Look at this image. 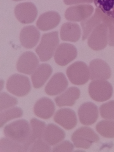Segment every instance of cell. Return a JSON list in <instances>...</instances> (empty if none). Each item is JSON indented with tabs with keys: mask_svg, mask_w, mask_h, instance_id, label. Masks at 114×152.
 <instances>
[{
	"mask_svg": "<svg viewBox=\"0 0 114 152\" xmlns=\"http://www.w3.org/2000/svg\"><path fill=\"white\" fill-rule=\"evenodd\" d=\"M77 55V50L73 45L63 43L57 48L54 55L56 62L61 66H65L75 59Z\"/></svg>",
	"mask_w": 114,
	"mask_h": 152,
	"instance_id": "obj_8",
	"label": "cell"
},
{
	"mask_svg": "<svg viewBox=\"0 0 114 152\" xmlns=\"http://www.w3.org/2000/svg\"><path fill=\"white\" fill-rule=\"evenodd\" d=\"M23 151V145L7 138L3 137L0 141V152Z\"/></svg>",
	"mask_w": 114,
	"mask_h": 152,
	"instance_id": "obj_25",
	"label": "cell"
},
{
	"mask_svg": "<svg viewBox=\"0 0 114 152\" xmlns=\"http://www.w3.org/2000/svg\"><path fill=\"white\" fill-rule=\"evenodd\" d=\"M108 38L105 28L100 26L95 28L89 36L88 40L89 46L95 50L104 49L107 45Z\"/></svg>",
	"mask_w": 114,
	"mask_h": 152,
	"instance_id": "obj_15",
	"label": "cell"
},
{
	"mask_svg": "<svg viewBox=\"0 0 114 152\" xmlns=\"http://www.w3.org/2000/svg\"><path fill=\"white\" fill-rule=\"evenodd\" d=\"M90 77L91 80H106L111 77V71L108 64L100 59H95L89 65Z\"/></svg>",
	"mask_w": 114,
	"mask_h": 152,
	"instance_id": "obj_10",
	"label": "cell"
},
{
	"mask_svg": "<svg viewBox=\"0 0 114 152\" xmlns=\"http://www.w3.org/2000/svg\"><path fill=\"white\" fill-rule=\"evenodd\" d=\"M68 81L65 75L61 72L55 74L46 84L45 88L46 94L50 96L59 94L68 86Z\"/></svg>",
	"mask_w": 114,
	"mask_h": 152,
	"instance_id": "obj_11",
	"label": "cell"
},
{
	"mask_svg": "<svg viewBox=\"0 0 114 152\" xmlns=\"http://www.w3.org/2000/svg\"><path fill=\"white\" fill-rule=\"evenodd\" d=\"M39 59L33 52L23 53L19 57L17 63V69L19 72L30 75L34 72L39 64Z\"/></svg>",
	"mask_w": 114,
	"mask_h": 152,
	"instance_id": "obj_9",
	"label": "cell"
},
{
	"mask_svg": "<svg viewBox=\"0 0 114 152\" xmlns=\"http://www.w3.org/2000/svg\"><path fill=\"white\" fill-rule=\"evenodd\" d=\"M60 19L59 14L57 12H46L39 16L37 21V26L41 31L49 30L56 27L59 23Z\"/></svg>",
	"mask_w": 114,
	"mask_h": 152,
	"instance_id": "obj_18",
	"label": "cell"
},
{
	"mask_svg": "<svg viewBox=\"0 0 114 152\" xmlns=\"http://www.w3.org/2000/svg\"><path fill=\"white\" fill-rule=\"evenodd\" d=\"M99 110L102 118L114 120V101L111 100L102 104L99 107Z\"/></svg>",
	"mask_w": 114,
	"mask_h": 152,
	"instance_id": "obj_28",
	"label": "cell"
},
{
	"mask_svg": "<svg viewBox=\"0 0 114 152\" xmlns=\"http://www.w3.org/2000/svg\"><path fill=\"white\" fill-rule=\"evenodd\" d=\"M55 110V106L53 102L47 97L39 99L35 104L34 107L35 115L44 119H48L51 117Z\"/></svg>",
	"mask_w": 114,
	"mask_h": 152,
	"instance_id": "obj_17",
	"label": "cell"
},
{
	"mask_svg": "<svg viewBox=\"0 0 114 152\" xmlns=\"http://www.w3.org/2000/svg\"><path fill=\"white\" fill-rule=\"evenodd\" d=\"M66 74L71 82L76 85L85 84L90 77L87 65L80 61H76L69 66L66 69Z\"/></svg>",
	"mask_w": 114,
	"mask_h": 152,
	"instance_id": "obj_4",
	"label": "cell"
},
{
	"mask_svg": "<svg viewBox=\"0 0 114 152\" xmlns=\"http://www.w3.org/2000/svg\"><path fill=\"white\" fill-rule=\"evenodd\" d=\"M88 92L92 99L97 102H102L111 97L113 88L111 84L107 81L95 80L90 83Z\"/></svg>",
	"mask_w": 114,
	"mask_h": 152,
	"instance_id": "obj_5",
	"label": "cell"
},
{
	"mask_svg": "<svg viewBox=\"0 0 114 152\" xmlns=\"http://www.w3.org/2000/svg\"><path fill=\"white\" fill-rule=\"evenodd\" d=\"M73 144L68 140H65L56 145L52 149L53 152H71L73 150Z\"/></svg>",
	"mask_w": 114,
	"mask_h": 152,
	"instance_id": "obj_30",
	"label": "cell"
},
{
	"mask_svg": "<svg viewBox=\"0 0 114 152\" xmlns=\"http://www.w3.org/2000/svg\"><path fill=\"white\" fill-rule=\"evenodd\" d=\"M3 131L7 138L23 145L28 139L31 129L28 121L22 119L7 125L4 127Z\"/></svg>",
	"mask_w": 114,
	"mask_h": 152,
	"instance_id": "obj_1",
	"label": "cell"
},
{
	"mask_svg": "<svg viewBox=\"0 0 114 152\" xmlns=\"http://www.w3.org/2000/svg\"><path fill=\"white\" fill-rule=\"evenodd\" d=\"M94 3L105 15L114 18V0H94Z\"/></svg>",
	"mask_w": 114,
	"mask_h": 152,
	"instance_id": "obj_26",
	"label": "cell"
},
{
	"mask_svg": "<svg viewBox=\"0 0 114 152\" xmlns=\"http://www.w3.org/2000/svg\"><path fill=\"white\" fill-rule=\"evenodd\" d=\"M80 30L77 25L66 23L61 27L60 36L63 41L76 42L80 39Z\"/></svg>",
	"mask_w": 114,
	"mask_h": 152,
	"instance_id": "obj_22",
	"label": "cell"
},
{
	"mask_svg": "<svg viewBox=\"0 0 114 152\" xmlns=\"http://www.w3.org/2000/svg\"><path fill=\"white\" fill-rule=\"evenodd\" d=\"M13 1H22L23 0H12Z\"/></svg>",
	"mask_w": 114,
	"mask_h": 152,
	"instance_id": "obj_31",
	"label": "cell"
},
{
	"mask_svg": "<svg viewBox=\"0 0 114 152\" xmlns=\"http://www.w3.org/2000/svg\"><path fill=\"white\" fill-rule=\"evenodd\" d=\"M52 71V68L49 64L44 63L40 65L31 76L34 87L36 88L41 87L49 78Z\"/></svg>",
	"mask_w": 114,
	"mask_h": 152,
	"instance_id": "obj_19",
	"label": "cell"
},
{
	"mask_svg": "<svg viewBox=\"0 0 114 152\" xmlns=\"http://www.w3.org/2000/svg\"><path fill=\"white\" fill-rule=\"evenodd\" d=\"M23 111L19 107H15L0 112V126L1 127L9 121L21 117L23 115Z\"/></svg>",
	"mask_w": 114,
	"mask_h": 152,
	"instance_id": "obj_24",
	"label": "cell"
},
{
	"mask_svg": "<svg viewBox=\"0 0 114 152\" xmlns=\"http://www.w3.org/2000/svg\"><path fill=\"white\" fill-rule=\"evenodd\" d=\"M17 99L5 92L0 94V111H3L18 104Z\"/></svg>",
	"mask_w": 114,
	"mask_h": 152,
	"instance_id": "obj_27",
	"label": "cell"
},
{
	"mask_svg": "<svg viewBox=\"0 0 114 152\" xmlns=\"http://www.w3.org/2000/svg\"><path fill=\"white\" fill-rule=\"evenodd\" d=\"M71 139L75 147L88 149L93 143L98 141L99 137L90 127H83L78 129L73 133Z\"/></svg>",
	"mask_w": 114,
	"mask_h": 152,
	"instance_id": "obj_6",
	"label": "cell"
},
{
	"mask_svg": "<svg viewBox=\"0 0 114 152\" xmlns=\"http://www.w3.org/2000/svg\"><path fill=\"white\" fill-rule=\"evenodd\" d=\"M56 123L64 129L70 130L74 128L77 123L75 113L68 108H62L58 110L54 116Z\"/></svg>",
	"mask_w": 114,
	"mask_h": 152,
	"instance_id": "obj_13",
	"label": "cell"
},
{
	"mask_svg": "<svg viewBox=\"0 0 114 152\" xmlns=\"http://www.w3.org/2000/svg\"><path fill=\"white\" fill-rule=\"evenodd\" d=\"M80 91L75 87L68 88L61 94L54 99L56 105L60 107L63 106H72L80 96Z\"/></svg>",
	"mask_w": 114,
	"mask_h": 152,
	"instance_id": "obj_21",
	"label": "cell"
},
{
	"mask_svg": "<svg viewBox=\"0 0 114 152\" xmlns=\"http://www.w3.org/2000/svg\"><path fill=\"white\" fill-rule=\"evenodd\" d=\"M65 137V132L62 129L53 124L50 123L45 128L43 138L49 145H54L62 141Z\"/></svg>",
	"mask_w": 114,
	"mask_h": 152,
	"instance_id": "obj_20",
	"label": "cell"
},
{
	"mask_svg": "<svg viewBox=\"0 0 114 152\" xmlns=\"http://www.w3.org/2000/svg\"><path fill=\"white\" fill-rule=\"evenodd\" d=\"M44 140L39 139L36 140L31 146L29 152H50V147Z\"/></svg>",
	"mask_w": 114,
	"mask_h": 152,
	"instance_id": "obj_29",
	"label": "cell"
},
{
	"mask_svg": "<svg viewBox=\"0 0 114 152\" xmlns=\"http://www.w3.org/2000/svg\"><path fill=\"white\" fill-rule=\"evenodd\" d=\"M78 115L80 121L82 124L86 125H91L94 123L98 118L97 107L92 102H85L79 107Z\"/></svg>",
	"mask_w": 114,
	"mask_h": 152,
	"instance_id": "obj_12",
	"label": "cell"
},
{
	"mask_svg": "<svg viewBox=\"0 0 114 152\" xmlns=\"http://www.w3.org/2000/svg\"><path fill=\"white\" fill-rule=\"evenodd\" d=\"M14 13L16 17L23 24L32 23L37 15L38 11L35 5L31 2L18 4L15 7Z\"/></svg>",
	"mask_w": 114,
	"mask_h": 152,
	"instance_id": "obj_7",
	"label": "cell"
},
{
	"mask_svg": "<svg viewBox=\"0 0 114 152\" xmlns=\"http://www.w3.org/2000/svg\"><path fill=\"white\" fill-rule=\"evenodd\" d=\"M31 132L27 141L23 145V151H29L33 143L37 140L43 138L45 128V123L36 118L31 119L30 121Z\"/></svg>",
	"mask_w": 114,
	"mask_h": 152,
	"instance_id": "obj_16",
	"label": "cell"
},
{
	"mask_svg": "<svg viewBox=\"0 0 114 152\" xmlns=\"http://www.w3.org/2000/svg\"><path fill=\"white\" fill-rule=\"evenodd\" d=\"M96 129L102 136L109 138L114 137V120H103L96 125Z\"/></svg>",
	"mask_w": 114,
	"mask_h": 152,
	"instance_id": "obj_23",
	"label": "cell"
},
{
	"mask_svg": "<svg viewBox=\"0 0 114 152\" xmlns=\"http://www.w3.org/2000/svg\"><path fill=\"white\" fill-rule=\"evenodd\" d=\"M7 91L16 96L22 97L30 91L31 86L28 77L25 75L15 74L8 79L6 85Z\"/></svg>",
	"mask_w": 114,
	"mask_h": 152,
	"instance_id": "obj_3",
	"label": "cell"
},
{
	"mask_svg": "<svg viewBox=\"0 0 114 152\" xmlns=\"http://www.w3.org/2000/svg\"><path fill=\"white\" fill-rule=\"evenodd\" d=\"M59 43L58 31L44 34L35 52L42 62L49 60L53 56Z\"/></svg>",
	"mask_w": 114,
	"mask_h": 152,
	"instance_id": "obj_2",
	"label": "cell"
},
{
	"mask_svg": "<svg viewBox=\"0 0 114 152\" xmlns=\"http://www.w3.org/2000/svg\"><path fill=\"white\" fill-rule=\"evenodd\" d=\"M40 33L34 26L23 27L21 30L20 39L21 45L25 48L31 49L34 47L39 42Z\"/></svg>",
	"mask_w": 114,
	"mask_h": 152,
	"instance_id": "obj_14",
	"label": "cell"
}]
</instances>
